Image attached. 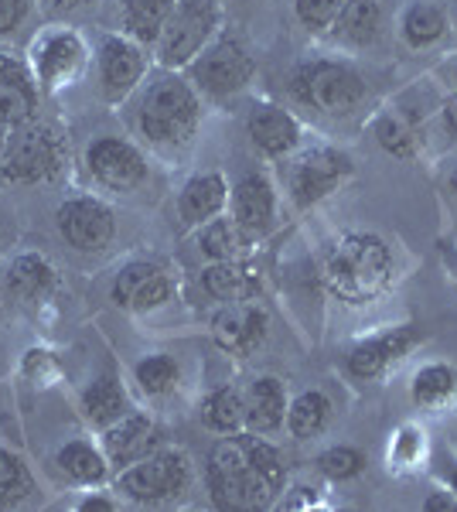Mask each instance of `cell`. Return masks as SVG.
Masks as SVG:
<instances>
[{"instance_id": "cell-1", "label": "cell", "mask_w": 457, "mask_h": 512, "mask_svg": "<svg viewBox=\"0 0 457 512\" xmlns=\"http://www.w3.org/2000/svg\"><path fill=\"white\" fill-rule=\"evenodd\" d=\"M287 482L284 454L267 434L236 431L209 451L205 485L219 509H267Z\"/></svg>"}, {"instance_id": "cell-2", "label": "cell", "mask_w": 457, "mask_h": 512, "mask_svg": "<svg viewBox=\"0 0 457 512\" xmlns=\"http://www.w3.org/2000/svg\"><path fill=\"white\" fill-rule=\"evenodd\" d=\"M134 127L157 151H185L202 127V93L185 76L164 69L137 89Z\"/></svg>"}, {"instance_id": "cell-3", "label": "cell", "mask_w": 457, "mask_h": 512, "mask_svg": "<svg viewBox=\"0 0 457 512\" xmlns=\"http://www.w3.org/2000/svg\"><path fill=\"white\" fill-rule=\"evenodd\" d=\"M321 277L345 304H369L393 277V253L376 233H345L324 253Z\"/></svg>"}, {"instance_id": "cell-4", "label": "cell", "mask_w": 457, "mask_h": 512, "mask_svg": "<svg viewBox=\"0 0 457 512\" xmlns=\"http://www.w3.org/2000/svg\"><path fill=\"white\" fill-rule=\"evenodd\" d=\"M287 89L294 103L321 113V117H348L369 99V86H365L362 72L355 65L335 59H307L294 65Z\"/></svg>"}, {"instance_id": "cell-5", "label": "cell", "mask_w": 457, "mask_h": 512, "mask_svg": "<svg viewBox=\"0 0 457 512\" xmlns=\"http://www.w3.org/2000/svg\"><path fill=\"white\" fill-rule=\"evenodd\" d=\"M65 161H69V147L52 123H21L7 130L4 154H0V181L18 188L48 185L65 171Z\"/></svg>"}, {"instance_id": "cell-6", "label": "cell", "mask_w": 457, "mask_h": 512, "mask_svg": "<svg viewBox=\"0 0 457 512\" xmlns=\"http://www.w3.org/2000/svg\"><path fill=\"white\" fill-rule=\"evenodd\" d=\"M191 458L178 448H157L147 458L116 472V492L134 506H164L191 489Z\"/></svg>"}, {"instance_id": "cell-7", "label": "cell", "mask_w": 457, "mask_h": 512, "mask_svg": "<svg viewBox=\"0 0 457 512\" xmlns=\"http://www.w3.org/2000/svg\"><path fill=\"white\" fill-rule=\"evenodd\" d=\"M188 82L209 99H229L243 93L249 82L256 79V59L246 48V41L232 31H219L195 62L188 65Z\"/></svg>"}, {"instance_id": "cell-8", "label": "cell", "mask_w": 457, "mask_h": 512, "mask_svg": "<svg viewBox=\"0 0 457 512\" xmlns=\"http://www.w3.org/2000/svg\"><path fill=\"white\" fill-rule=\"evenodd\" d=\"M222 31V7L219 0H178L168 28L161 31L154 45L157 65L181 72L195 62L209 41Z\"/></svg>"}, {"instance_id": "cell-9", "label": "cell", "mask_w": 457, "mask_h": 512, "mask_svg": "<svg viewBox=\"0 0 457 512\" xmlns=\"http://www.w3.org/2000/svg\"><path fill=\"white\" fill-rule=\"evenodd\" d=\"M147 48L127 38L123 31H110L96 41V89L99 99L110 106L127 103L144 86Z\"/></svg>"}, {"instance_id": "cell-10", "label": "cell", "mask_w": 457, "mask_h": 512, "mask_svg": "<svg viewBox=\"0 0 457 512\" xmlns=\"http://www.w3.org/2000/svg\"><path fill=\"white\" fill-rule=\"evenodd\" d=\"M355 164L338 147H311L287 164V192L297 209H311L352 178Z\"/></svg>"}, {"instance_id": "cell-11", "label": "cell", "mask_w": 457, "mask_h": 512, "mask_svg": "<svg viewBox=\"0 0 457 512\" xmlns=\"http://www.w3.org/2000/svg\"><path fill=\"white\" fill-rule=\"evenodd\" d=\"M86 175L106 192L130 195L151 178V164L134 140L103 134L86 147Z\"/></svg>"}, {"instance_id": "cell-12", "label": "cell", "mask_w": 457, "mask_h": 512, "mask_svg": "<svg viewBox=\"0 0 457 512\" xmlns=\"http://www.w3.org/2000/svg\"><path fill=\"white\" fill-rule=\"evenodd\" d=\"M31 72L45 93H58L62 86L76 82L89 62V48L76 28H48L31 41L28 52Z\"/></svg>"}, {"instance_id": "cell-13", "label": "cell", "mask_w": 457, "mask_h": 512, "mask_svg": "<svg viewBox=\"0 0 457 512\" xmlns=\"http://www.w3.org/2000/svg\"><path fill=\"white\" fill-rule=\"evenodd\" d=\"M55 226L76 253H103L116 239V212L96 195H72L55 209Z\"/></svg>"}, {"instance_id": "cell-14", "label": "cell", "mask_w": 457, "mask_h": 512, "mask_svg": "<svg viewBox=\"0 0 457 512\" xmlns=\"http://www.w3.org/2000/svg\"><path fill=\"white\" fill-rule=\"evenodd\" d=\"M174 280L168 267L157 260H130L127 267H120V274L113 280V301L116 308L134 311V315H147L171 301Z\"/></svg>"}, {"instance_id": "cell-15", "label": "cell", "mask_w": 457, "mask_h": 512, "mask_svg": "<svg viewBox=\"0 0 457 512\" xmlns=\"http://www.w3.org/2000/svg\"><path fill=\"white\" fill-rule=\"evenodd\" d=\"M41 86L24 55L0 52V127H21L38 120Z\"/></svg>"}, {"instance_id": "cell-16", "label": "cell", "mask_w": 457, "mask_h": 512, "mask_svg": "<svg viewBox=\"0 0 457 512\" xmlns=\"http://www.w3.org/2000/svg\"><path fill=\"white\" fill-rule=\"evenodd\" d=\"M301 120L290 110H284L280 103H270V99H260V103L249 106L246 113V137L263 158L284 161L301 147Z\"/></svg>"}, {"instance_id": "cell-17", "label": "cell", "mask_w": 457, "mask_h": 512, "mask_svg": "<svg viewBox=\"0 0 457 512\" xmlns=\"http://www.w3.org/2000/svg\"><path fill=\"white\" fill-rule=\"evenodd\" d=\"M229 216L239 222V229L249 239L267 236L277 222V188L267 175L249 171L229 188Z\"/></svg>"}, {"instance_id": "cell-18", "label": "cell", "mask_w": 457, "mask_h": 512, "mask_svg": "<svg viewBox=\"0 0 457 512\" xmlns=\"http://www.w3.org/2000/svg\"><path fill=\"white\" fill-rule=\"evenodd\" d=\"M270 318L267 311L253 301H232L222 304L219 315L212 318V342L229 355H249L260 349L263 338H267Z\"/></svg>"}, {"instance_id": "cell-19", "label": "cell", "mask_w": 457, "mask_h": 512, "mask_svg": "<svg viewBox=\"0 0 457 512\" xmlns=\"http://www.w3.org/2000/svg\"><path fill=\"white\" fill-rule=\"evenodd\" d=\"M4 291L24 308H38V304L52 301L58 291V270L45 253H18L4 267Z\"/></svg>"}, {"instance_id": "cell-20", "label": "cell", "mask_w": 457, "mask_h": 512, "mask_svg": "<svg viewBox=\"0 0 457 512\" xmlns=\"http://www.w3.org/2000/svg\"><path fill=\"white\" fill-rule=\"evenodd\" d=\"M229 209V181L222 171H198L178 192V222L185 229H198L202 222Z\"/></svg>"}, {"instance_id": "cell-21", "label": "cell", "mask_w": 457, "mask_h": 512, "mask_svg": "<svg viewBox=\"0 0 457 512\" xmlns=\"http://www.w3.org/2000/svg\"><path fill=\"white\" fill-rule=\"evenodd\" d=\"M99 448H103L106 461L120 472V468L134 465V461L147 458L154 451V420L140 410H130L106 431H99Z\"/></svg>"}, {"instance_id": "cell-22", "label": "cell", "mask_w": 457, "mask_h": 512, "mask_svg": "<svg viewBox=\"0 0 457 512\" xmlns=\"http://www.w3.org/2000/svg\"><path fill=\"white\" fill-rule=\"evenodd\" d=\"M413 345H417V332L413 328H396V332L365 338V342H359L348 352V373L355 379H376L393 362H400Z\"/></svg>"}, {"instance_id": "cell-23", "label": "cell", "mask_w": 457, "mask_h": 512, "mask_svg": "<svg viewBox=\"0 0 457 512\" xmlns=\"http://www.w3.org/2000/svg\"><path fill=\"white\" fill-rule=\"evenodd\" d=\"M246 431L253 434H277L287 420V390L277 376H260L246 386Z\"/></svg>"}, {"instance_id": "cell-24", "label": "cell", "mask_w": 457, "mask_h": 512, "mask_svg": "<svg viewBox=\"0 0 457 512\" xmlns=\"http://www.w3.org/2000/svg\"><path fill=\"white\" fill-rule=\"evenodd\" d=\"M79 410L93 431H106L110 424H116L120 417H127L130 410V396L123 390V383L116 376H96L86 390L79 393Z\"/></svg>"}, {"instance_id": "cell-25", "label": "cell", "mask_w": 457, "mask_h": 512, "mask_svg": "<svg viewBox=\"0 0 457 512\" xmlns=\"http://www.w3.org/2000/svg\"><path fill=\"white\" fill-rule=\"evenodd\" d=\"M55 465L72 485H86V489H99L113 472V465L106 461L103 448L93 441H86V437L65 441L62 448L55 451Z\"/></svg>"}, {"instance_id": "cell-26", "label": "cell", "mask_w": 457, "mask_h": 512, "mask_svg": "<svg viewBox=\"0 0 457 512\" xmlns=\"http://www.w3.org/2000/svg\"><path fill=\"white\" fill-rule=\"evenodd\" d=\"M198 287L212 297V301L232 304V301H253L260 291V280L249 267H243L239 260H219L209 263L198 277Z\"/></svg>"}, {"instance_id": "cell-27", "label": "cell", "mask_w": 457, "mask_h": 512, "mask_svg": "<svg viewBox=\"0 0 457 512\" xmlns=\"http://www.w3.org/2000/svg\"><path fill=\"white\" fill-rule=\"evenodd\" d=\"M174 4L178 0H120V31L144 48H154L161 31L168 28Z\"/></svg>"}, {"instance_id": "cell-28", "label": "cell", "mask_w": 457, "mask_h": 512, "mask_svg": "<svg viewBox=\"0 0 457 512\" xmlns=\"http://www.w3.org/2000/svg\"><path fill=\"white\" fill-rule=\"evenodd\" d=\"M382 28V7L379 0H345L338 11L335 24H331V38L342 45H372Z\"/></svg>"}, {"instance_id": "cell-29", "label": "cell", "mask_w": 457, "mask_h": 512, "mask_svg": "<svg viewBox=\"0 0 457 512\" xmlns=\"http://www.w3.org/2000/svg\"><path fill=\"white\" fill-rule=\"evenodd\" d=\"M195 243H198V253L205 256V260L219 263V260H239L249 243V236L239 229V222L232 216H215L209 222H202V226L195 229Z\"/></svg>"}, {"instance_id": "cell-30", "label": "cell", "mask_w": 457, "mask_h": 512, "mask_svg": "<svg viewBox=\"0 0 457 512\" xmlns=\"http://www.w3.org/2000/svg\"><path fill=\"white\" fill-rule=\"evenodd\" d=\"M198 417L212 434H236L246 427V407L243 393L236 386H219L198 403Z\"/></svg>"}, {"instance_id": "cell-31", "label": "cell", "mask_w": 457, "mask_h": 512, "mask_svg": "<svg viewBox=\"0 0 457 512\" xmlns=\"http://www.w3.org/2000/svg\"><path fill=\"white\" fill-rule=\"evenodd\" d=\"M331 420V400L321 390H304L287 403V431L294 437H318Z\"/></svg>"}, {"instance_id": "cell-32", "label": "cell", "mask_w": 457, "mask_h": 512, "mask_svg": "<svg viewBox=\"0 0 457 512\" xmlns=\"http://www.w3.org/2000/svg\"><path fill=\"white\" fill-rule=\"evenodd\" d=\"M457 393V369L444 366V362H434V366H423L417 376H413V403L423 410H437L444 403H451Z\"/></svg>"}, {"instance_id": "cell-33", "label": "cell", "mask_w": 457, "mask_h": 512, "mask_svg": "<svg viewBox=\"0 0 457 512\" xmlns=\"http://www.w3.org/2000/svg\"><path fill=\"white\" fill-rule=\"evenodd\" d=\"M35 495V475L18 451L0 448V509H18Z\"/></svg>"}, {"instance_id": "cell-34", "label": "cell", "mask_w": 457, "mask_h": 512, "mask_svg": "<svg viewBox=\"0 0 457 512\" xmlns=\"http://www.w3.org/2000/svg\"><path fill=\"white\" fill-rule=\"evenodd\" d=\"M447 35V14L437 4H410L403 14V38L410 48H430Z\"/></svg>"}, {"instance_id": "cell-35", "label": "cell", "mask_w": 457, "mask_h": 512, "mask_svg": "<svg viewBox=\"0 0 457 512\" xmlns=\"http://www.w3.org/2000/svg\"><path fill=\"white\" fill-rule=\"evenodd\" d=\"M178 376H181V369H178V359L168 352H154V355H144V359L134 366V379H137V386L144 390L147 396H164V393H171L174 386H178Z\"/></svg>"}, {"instance_id": "cell-36", "label": "cell", "mask_w": 457, "mask_h": 512, "mask_svg": "<svg viewBox=\"0 0 457 512\" xmlns=\"http://www.w3.org/2000/svg\"><path fill=\"white\" fill-rule=\"evenodd\" d=\"M372 134H376L382 151L393 154V158H413V154H417V144H420L417 130L400 117H379Z\"/></svg>"}, {"instance_id": "cell-37", "label": "cell", "mask_w": 457, "mask_h": 512, "mask_svg": "<svg viewBox=\"0 0 457 512\" xmlns=\"http://www.w3.org/2000/svg\"><path fill=\"white\" fill-rule=\"evenodd\" d=\"M365 468V454L359 448H348V444H338V448H328L318 454V472L331 482H348V478L362 475Z\"/></svg>"}, {"instance_id": "cell-38", "label": "cell", "mask_w": 457, "mask_h": 512, "mask_svg": "<svg viewBox=\"0 0 457 512\" xmlns=\"http://www.w3.org/2000/svg\"><path fill=\"white\" fill-rule=\"evenodd\" d=\"M342 4L345 0H294V14L311 35H324V31H331Z\"/></svg>"}, {"instance_id": "cell-39", "label": "cell", "mask_w": 457, "mask_h": 512, "mask_svg": "<svg viewBox=\"0 0 457 512\" xmlns=\"http://www.w3.org/2000/svg\"><path fill=\"white\" fill-rule=\"evenodd\" d=\"M35 0H0V38H11L21 31V24L31 18Z\"/></svg>"}, {"instance_id": "cell-40", "label": "cell", "mask_w": 457, "mask_h": 512, "mask_svg": "<svg viewBox=\"0 0 457 512\" xmlns=\"http://www.w3.org/2000/svg\"><path fill=\"white\" fill-rule=\"evenodd\" d=\"M96 0H48V14H55V18H65V14H76V11H86V7H93Z\"/></svg>"}, {"instance_id": "cell-41", "label": "cell", "mask_w": 457, "mask_h": 512, "mask_svg": "<svg viewBox=\"0 0 457 512\" xmlns=\"http://www.w3.org/2000/svg\"><path fill=\"white\" fill-rule=\"evenodd\" d=\"M116 506H120V502H116V499H106V495H86V499H82L79 502V509L82 512H96V509H106V512H113Z\"/></svg>"}, {"instance_id": "cell-42", "label": "cell", "mask_w": 457, "mask_h": 512, "mask_svg": "<svg viewBox=\"0 0 457 512\" xmlns=\"http://www.w3.org/2000/svg\"><path fill=\"white\" fill-rule=\"evenodd\" d=\"M444 127H447V134L457 140V96L447 99V106H444Z\"/></svg>"}, {"instance_id": "cell-43", "label": "cell", "mask_w": 457, "mask_h": 512, "mask_svg": "<svg viewBox=\"0 0 457 512\" xmlns=\"http://www.w3.org/2000/svg\"><path fill=\"white\" fill-rule=\"evenodd\" d=\"M427 509H444V512H457V502L451 499V495H447V499H444V495H430V499H427Z\"/></svg>"}, {"instance_id": "cell-44", "label": "cell", "mask_w": 457, "mask_h": 512, "mask_svg": "<svg viewBox=\"0 0 457 512\" xmlns=\"http://www.w3.org/2000/svg\"><path fill=\"white\" fill-rule=\"evenodd\" d=\"M447 181H451V188H454V195H457V164L451 168V175H447Z\"/></svg>"}, {"instance_id": "cell-45", "label": "cell", "mask_w": 457, "mask_h": 512, "mask_svg": "<svg viewBox=\"0 0 457 512\" xmlns=\"http://www.w3.org/2000/svg\"><path fill=\"white\" fill-rule=\"evenodd\" d=\"M4 140H7V127H0V154H4Z\"/></svg>"}, {"instance_id": "cell-46", "label": "cell", "mask_w": 457, "mask_h": 512, "mask_svg": "<svg viewBox=\"0 0 457 512\" xmlns=\"http://www.w3.org/2000/svg\"><path fill=\"white\" fill-rule=\"evenodd\" d=\"M454 82H457V69H454Z\"/></svg>"}]
</instances>
